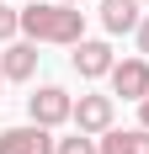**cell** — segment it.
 I'll return each mask as SVG.
<instances>
[{
    "mask_svg": "<svg viewBox=\"0 0 149 154\" xmlns=\"http://www.w3.org/2000/svg\"><path fill=\"white\" fill-rule=\"evenodd\" d=\"M21 37L74 48L85 37V11L80 5H64V0H32V5H21Z\"/></svg>",
    "mask_w": 149,
    "mask_h": 154,
    "instance_id": "1",
    "label": "cell"
},
{
    "mask_svg": "<svg viewBox=\"0 0 149 154\" xmlns=\"http://www.w3.org/2000/svg\"><path fill=\"white\" fill-rule=\"evenodd\" d=\"M16 32H21V11H11V5L0 0V48L16 43Z\"/></svg>",
    "mask_w": 149,
    "mask_h": 154,
    "instance_id": "11",
    "label": "cell"
},
{
    "mask_svg": "<svg viewBox=\"0 0 149 154\" xmlns=\"http://www.w3.org/2000/svg\"><path fill=\"white\" fill-rule=\"evenodd\" d=\"M69 64H74V75L80 80H101V75H112V43H101V37H80L74 43V53H69Z\"/></svg>",
    "mask_w": 149,
    "mask_h": 154,
    "instance_id": "5",
    "label": "cell"
},
{
    "mask_svg": "<svg viewBox=\"0 0 149 154\" xmlns=\"http://www.w3.org/2000/svg\"><path fill=\"white\" fill-rule=\"evenodd\" d=\"M144 5H149V0H144Z\"/></svg>",
    "mask_w": 149,
    "mask_h": 154,
    "instance_id": "16",
    "label": "cell"
},
{
    "mask_svg": "<svg viewBox=\"0 0 149 154\" xmlns=\"http://www.w3.org/2000/svg\"><path fill=\"white\" fill-rule=\"evenodd\" d=\"M133 37H138V53H144V59H149V16H144V21H138V32H133Z\"/></svg>",
    "mask_w": 149,
    "mask_h": 154,
    "instance_id": "12",
    "label": "cell"
},
{
    "mask_svg": "<svg viewBox=\"0 0 149 154\" xmlns=\"http://www.w3.org/2000/svg\"><path fill=\"white\" fill-rule=\"evenodd\" d=\"M59 154H101V143L90 138V133H80V128H74L69 138H59Z\"/></svg>",
    "mask_w": 149,
    "mask_h": 154,
    "instance_id": "10",
    "label": "cell"
},
{
    "mask_svg": "<svg viewBox=\"0 0 149 154\" xmlns=\"http://www.w3.org/2000/svg\"><path fill=\"white\" fill-rule=\"evenodd\" d=\"M37 59H43L37 43H32V37H16V43L0 48V75H5V80H32V75H37Z\"/></svg>",
    "mask_w": 149,
    "mask_h": 154,
    "instance_id": "7",
    "label": "cell"
},
{
    "mask_svg": "<svg viewBox=\"0 0 149 154\" xmlns=\"http://www.w3.org/2000/svg\"><path fill=\"white\" fill-rule=\"evenodd\" d=\"M0 91H5V75H0Z\"/></svg>",
    "mask_w": 149,
    "mask_h": 154,
    "instance_id": "15",
    "label": "cell"
},
{
    "mask_svg": "<svg viewBox=\"0 0 149 154\" xmlns=\"http://www.w3.org/2000/svg\"><path fill=\"white\" fill-rule=\"evenodd\" d=\"M138 128H149V96L138 101Z\"/></svg>",
    "mask_w": 149,
    "mask_h": 154,
    "instance_id": "13",
    "label": "cell"
},
{
    "mask_svg": "<svg viewBox=\"0 0 149 154\" xmlns=\"http://www.w3.org/2000/svg\"><path fill=\"white\" fill-rule=\"evenodd\" d=\"M0 154H59V138L43 122H21V128L0 133Z\"/></svg>",
    "mask_w": 149,
    "mask_h": 154,
    "instance_id": "3",
    "label": "cell"
},
{
    "mask_svg": "<svg viewBox=\"0 0 149 154\" xmlns=\"http://www.w3.org/2000/svg\"><path fill=\"white\" fill-rule=\"evenodd\" d=\"M106 80H112V96H122V101L138 106V101L149 96V59H144V53H138V59H117Z\"/></svg>",
    "mask_w": 149,
    "mask_h": 154,
    "instance_id": "4",
    "label": "cell"
},
{
    "mask_svg": "<svg viewBox=\"0 0 149 154\" xmlns=\"http://www.w3.org/2000/svg\"><path fill=\"white\" fill-rule=\"evenodd\" d=\"M138 5L144 0H101V27L112 32V37H122V32H138Z\"/></svg>",
    "mask_w": 149,
    "mask_h": 154,
    "instance_id": "8",
    "label": "cell"
},
{
    "mask_svg": "<svg viewBox=\"0 0 149 154\" xmlns=\"http://www.w3.org/2000/svg\"><path fill=\"white\" fill-rule=\"evenodd\" d=\"M96 143L101 154H149V128H106Z\"/></svg>",
    "mask_w": 149,
    "mask_h": 154,
    "instance_id": "9",
    "label": "cell"
},
{
    "mask_svg": "<svg viewBox=\"0 0 149 154\" xmlns=\"http://www.w3.org/2000/svg\"><path fill=\"white\" fill-rule=\"evenodd\" d=\"M64 5H85V0H64Z\"/></svg>",
    "mask_w": 149,
    "mask_h": 154,
    "instance_id": "14",
    "label": "cell"
},
{
    "mask_svg": "<svg viewBox=\"0 0 149 154\" xmlns=\"http://www.w3.org/2000/svg\"><path fill=\"white\" fill-rule=\"evenodd\" d=\"M112 117H117V96H80L74 101V128L90 133V138H101L112 128Z\"/></svg>",
    "mask_w": 149,
    "mask_h": 154,
    "instance_id": "6",
    "label": "cell"
},
{
    "mask_svg": "<svg viewBox=\"0 0 149 154\" xmlns=\"http://www.w3.org/2000/svg\"><path fill=\"white\" fill-rule=\"evenodd\" d=\"M27 122H43V128H59V122H74V96L64 85H37L27 96Z\"/></svg>",
    "mask_w": 149,
    "mask_h": 154,
    "instance_id": "2",
    "label": "cell"
}]
</instances>
